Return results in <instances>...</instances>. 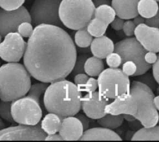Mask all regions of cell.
<instances>
[{"mask_svg": "<svg viewBox=\"0 0 159 142\" xmlns=\"http://www.w3.org/2000/svg\"><path fill=\"white\" fill-rule=\"evenodd\" d=\"M76 59L75 43L65 30L41 24L29 38L23 64L36 80L51 83L65 79L72 73Z\"/></svg>", "mask_w": 159, "mask_h": 142, "instance_id": "cell-1", "label": "cell"}, {"mask_svg": "<svg viewBox=\"0 0 159 142\" xmlns=\"http://www.w3.org/2000/svg\"><path fill=\"white\" fill-rule=\"evenodd\" d=\"M82 97L75 83L62 79L50 83L43 96V105L47 112L63 119L79 113L82 108Z\"/></svg>", "mask_w": 159, "mask_h": 142, "instance_id": "cell-2", "label": "cell"}, {"mask_svg": "<svg viewBox=\"0 0 159 142\" xmlns=\"http://www.w3.org/2000/svg\"><path fill=\"white\" fill-rule=\"evenodd\" d=\"M30 74L21 64L8 62L0 68V99L14 101L25 96L31 87Z\"/></svg>", "mask_w": 159, "mask_h": 142, "instance_id": "cell-3", "label": "cell"}, {"mask_svg": "<svg viewBox=\"0 0 159 142\" xmlns=\"http://www.w3.org/2000/svg\"><path fill=\"white\" fill-rule=\"evenodd\" d=\"M96 9L93 0H62L59 16L62 23L72 30L86 28Z\"/></svg>", "mask_w": 159, "mask_h": 142, "instance_id": "cell-4", "label": "cell"}, {"mask_svg": "<svg viewBox=\"0 0 159 142\" xmlns=\"http://www.w3.org/2000/svg\"><path fill=\"white\" fill-rule=\"evenodd\" d=\"M129 92L139 102V110L135 118L144 127H152L158 122L159 114L154 102V92L149 86L138 81L131 84Z\"/></svg>", "mask_w": 159, "mask_h": 142, "instance_id": "cell-5", "label": "cell"}, {"mask_svg": "<svg viewBox=\"0 0 159 142\" xmlns=\"http://www.w3.org/2000/svg\"><path fill=\"white\" fill-rule=\"evenodd\" d=\"M98 82L100 93L113 100L130 90L129 76L118 68L104 69L98 77Z\"/></svg>", "mask_w": 159, "mask_h": 142, "instance_id": "cell-6", "label": "cell"}, {"mask_svg": "<svg viewBox=\"0 0 159 142\" xmlns=\"http://www.w3.org/2000/svg\"><path fill=\"white\" fill-rule=\"evenodd\" d=\"M114 52L120 55L122 64L127 61H133L137 64V71L134 75V77L148 72L152 67V64H148L145 60L147 50L136 37L127 38L115 44Z\"/></svg>", "mask_w": 159, "mask_h": 142, "instance_id": "cell-7", "label": "cell"}, {"mask_svg": "<svg viewBox=\"0 0 159 142\" xmlns=\"http://www.w3.org/2000/svg\"><path fill=\"white\" fill-rule=\"evenodd\" d=\"M41 105L28 96L12 102V114L16 123L35 125L42 117Z\"/></svg>", "mask_w": 159, "mask_h": 142, "instance_id": "cell-8", "label": "cell"}, {"mask_svg": "<svg viewBox=\"0 0 159 142\" xmlns=\"http://www.w3.org/2000/svg\"><path fill=\"white\" fill-rule=\"evenodd\" d=\"M61 1L62 0H35L30 11L32 23L35 26L49 24L61 27L63 24L59 16Z\"/></svg>", "mask_w": 159, "mask_h": 142, "instance_id": "cell-9", "label": "cell"}, {"mask_svg": "<svg viewBox=\"0 0 159 142\" xmlns=\"http://www.w3.org/2000/svg\"><path fill=\"white\" fill-rule=\"evenodd\" d=\"M47 136V134L42 129L41 124H19L0 131L1 141H43Z\"/></svg>", "mask_w": 159, "mask_h": 142, "instance_id": "cell-10", "label": "cell"}, {"mask_svg": "<svg viewBox=\"0 0 159 142\" xmlns=\"http://www.w3.org/2000/svg\"><path fill=\"white\" fill-rule=\"evenodd\" d=\"M18 32L8 33L0 44V57L7 62H18L24 56L27 42Z\"/></svg>", "mask_w": 159, "mask_h": 142, "instance_id": "cell-11", "label": "cell"}, {"mask_svg": "<svg viewBox=\"0 0 159 142\" xmlns=\"http://www.w3.org/2000/svg\"><path fill=\"white\" fill-rule=\"evenodd\" d=\"M25 21L32 23L30 14L25 7L21 6L13 11L0 10V34L5 37L8 33L18 32V27Z\"/></svg>", "mask_w": 159, "mask_h": 142, "instance_id": "cell-12", "label": "cell"}, {"mask_svg": "<svg viewBox=\"0 0 159 142\" xmlns=\"http://www.w3.org/2000/svg\"><path fill=\"white\" fill-rule=\"evenodd\" d=\"M113 102V99L103 96L99 92L87 93L82 97V109L89 118L98 120L104 117L106 107Z\"/></svg>", "mask_w": 159, "mask_h": 142, "instance_id": "cell-13", "label": "cell"}, {"mask_svg": "<svg viewBox=\"0 0 159 142\" xmlns=\"http://www.w3.org/2000/svg\"><path fill=\"white\" fill-rule=\"evenodd\" d=\"M134 36L147 51L159 53V28L142 23L137 26Z\"/></svg>", "mask_w": 159, "mask_h": 142, "instance_id": "cell-14", "label": "cell"}, {"mask_svg": "<svg viewBox=\"0 0 159 142\" xmlns=\"http://www.w3.org/2000/svg\"><path fill=\"white\" fill-rule=\"evenodd\" d=\"M84 129L82 122L75 116L63 118L59 134L64 141L80 140Z\"/></svg>", "mask_w": 159, "mask_h": 142, "instance_id": "cell-15", "label": "cell"}, {"mask_svg": "<svg viewBox=\"0 0 159 142\" xmlns=\"http://www.w3.org/2000/svg\"><path fill=\"white\" fill-rule=\"evenodd\" d=\"M140 0H112V5L118 17L124 20L133 19L138 15Z\"/></svg>", "mask_w": 159, "mask_h": 142, "instance_id": "cell-16", "label": "cell"}, {"mask_svg": "<svg viewBox=\"0 0 159 142\" xmlns=\"http://www.w3.org/2000/svg\"><path fill=\"white\" fill-rule=\"evenodd\" d=\"M81 141H122V139L113 130L97 127L85 130Z\"/></svg>", "mask_w": 159, "mask_h": 142, "instance_id": "cell-17", "label": "cell"}, {"mask_svg": "<svg viewBox=\"0 0 159 142\" xmlns=\"http://www.w3.org/2000/svg\"><path fill=\"white\" fill-rule=\"evenodd\" d=\"M90 48L93 56L104 59L109 54L114 52L115 44L110 38L103 35L93 39Z\"/></svg>", "mask_w": 159, "mask_h": 142, "instance_id": "cell-18", "label": "cell"}, {"mask_svg": "<svg viewBox=\"0 0 159 142\" xmlns=\"http://www.w3.org/2000/svg\"><path fill=\"white\" fill-rule=\"evenodd\" d=\"M62 120V118L58 115L54 113H49L44 117L41 123V127L47 134V135H53L59 132Z\"/></svg>", "mask_w": 159, "mask_h": 142, "instance_id": "cell-19", "label": "cell"}, {"mask_svg": "<svg viewBox=\"0 0 159 142\" xmlns=\"http://www.w3.org/2000/svg\"><path fill=\"white\" fill-rule=\"evenodd\" d=\"M84 69L85 73L89 76L98 77L104 70V63L100 58L90 57L85 62Z\"/></svg>", "mask_w": 159, "mask_h": 142, "instance_id": "cell-20", "label": "cell"}, {"mask_svg": "<svg viewBox=\"0 0 159 142\" xmlns=\"http://www.w3.org/2000/svg\"><path fill=\"white\" fill-rule=\"evenodd\" d=\"M159 7L156 0H140L138 4L139 14L144 18H150L157 14Z\"/></svg>", "mask_w": 159, "mask_h": 142, "instance_id": "cell-21", "label": "cell"}, {"mask_svg": "<svg viewBox=\"0 0 159 142\" xmlns=\"http://www.w3.org/2000/svg\"><path fill=\"white\" fill-rule=\"evenodd\" d=\"M132 141H159V126L142 128L134 134Z\"/></svg>", "mask_w": 159, "mask_h": 142, "instance_id": "cell-22", "label": "cell"}, {"mask_svg": "<svg viewBox=\"0 0 159 142\" xmlns=\"http://www.w3.org/2000/svg\"><path fill=\"white\" fill-rule=\"evenodd\" d=\"M124 120L123 114L113 115L107 113L104 117L97 120V123L102 127L115 130L120 127Z\"/></svg>", "mask_w": 159, "mask_h": 142, "instance_id": "cell-23", "label": "cell"}, {"mask_svg": "<svg viewBox=\"0 0 159 142\" xmlns=\"http://www.w3.org/2000/svg\"><path fill=\"white\" fill-rule=\"evenodd\" d=\"M116 12L112 6L103 5L96 8L94 18L104 21L109 25L116 18Z\"/></svg>", "mask_w": 159, "mask_h": 142, "instance_id": "cell-24", "label": "cell"}, {"mask_svg": "<svg viewBox=\"0 0 159 142\" xmlns=\"http://www.w3.org/2000/svg\"><path fill=\"white\" fill-rule=\"evenodd\" d=\"M108 26L106 22L94 18L87 26V29L93 36L100 37L106 33Z\"/></svg>", "mask_w": 159, "mask_h": 142, "instance_id": "cell-25", "label": "cell"}, {"mask_svg": "<svg viewBox=\"0 0 159 142\" xmlns=\"http://www.w3.org/2000/svg\"><path fill=\"white\" fill-rule=\"evenodd\" d=\"M93 40V36L87 31V27L76 31L75 36V42L78 47L87 48L91 45Z\"/></svg>", "mask_w": 159, "mask_h": 142, "instance_id": "cell-26", "label": "cell"}, {"mask_svg": "<svg viewBox=\"0 0 159 142\" xmlns=\"http://www.w3.org/2000/svg\"><path fill=\"white\" fill-rule=\"evenodd\" d=\"M50 83H35L31 86V87L28 92L27 96L34 99L41 105V98L49 87Z\"/></svg>", "mask_w": 159, "mask_h": 142, "instance_id": "cell-27", "label": "cell"}, {"mask_svg": "<svg viewBox=\"0 0 159 142\" xmlns=\"http://www.w3.org/2000/svg\"><path fill=\"white\" fill-rule=\"evenodd\" d=\"M0 116L3 120L11 123H16L12 114V102L1 101V103H0Z\"/></svg>", "mask_w": 159, "mask_h": 142, "instance_id": "cell-28", "label": "cell"}, {"mask_svg": "<svg viewBox=\"0 0 159 142\" xmlns=\"http://www.w3.org/2000/svg\"><path fill=\"white\" fill-rule=\"evenodd\" d=\"M89 57H90V55L87 53L80 54L78 56H77L76 63L75 64L74 68L72 71V75L74 77H75V75L79 73H85V69H84V66H85L86 60Z\"/></svg>", "mask_w": 159, "mask_h": 142, "instance_id": "cell-29", "label": "cell"}, {"mask_svg": "<svg viewBox=\"0 0 159 142\" xmlns=\"http://www.w3.org/2000/svg\"><path fill=\"white\" fill-rule=\"evenodd\" d=\"M136 81L141 82L145 84L152 89L153 92L157 90V88L158 86V84L156 81L155 78L153 73H145L142 75H139V77L136 78Z\"/></svg>", "mask_w": 159, "mask_h": 142, "instance_id": "cell-30", "label": "cell"}, {"mask_svg": "<svg viewBox=\"0 0 159 142\" xmlns=\"http://www.w3.org/2000/svg\"><path fill=\"white\" fill-rule=\"evenodd\" d=\"M25 0H0V7L7 11H13L18 9L25 3Z\"/></svg>", "mask_w": 159, "mask_h": 142, "instance_id": "cell-31", "label": "cell"}, {"mask_svg": "<svg viewBox=\"0 0 159 142\" xmlns=\"http://www.w3.org/2000/svg\"><path fill=\"white\" fill-rule=\"evenodd\" d=\"M78 87L81 92H84L87 93H91L95 92L97 88H98V79H96L93 77H90L85 84L83 86H79Z\"/></svg>", "mask_w": 159, "mask_h": 142, "instance_id": "cell-32", "label": "cell"}, {"mask_svg": "<svg viewBox=\"0 0 159 142\" xmlns=\"http://www.w3.org/2000/svg\"><path fill=\"white\" fill-rule=\"evenodd\" d=\"M106 63L109 68H118L122 64V57L118 53L113 52L106 57Z\"/></svg>", "mask_w": 159, "mask_h": 142, "instance_id": "cell-33", "label": "cell"}, {"mask_svg": "<svg viewBox=\"0 0 159 142\" xmlns=\"http://www.w3.org/2000/svg\"><path fill=\"white\" fill-rule=\"evenodd\" d=\"M32 23L25 21L20 25L18 29V33L23 38H30L33 33V27L31 24Z\"/></svg>", "mask_w": 159, "mask_h": 142, "instance_id": "cell-34", "label": "cell"}, {"mask_svg": "<svg viewBox=\"0 0 159 142\" xmlns=\"http://www.w3.org/2000/svg\"><path fill=\"white\" fill-rule=\"evenodd\" d=\"M122 71L128 76H134L137 71V64L133 61H127L122 64Z\"/></svg>", "mask_w": 159, "mask_h": 142, "instance_id": "cell-35", "label": "cell"}, {"mask_svg": "<svg viewBox=\"0 0 159 142\" xmlns=\"http://www.w3.org/2000/svg\"><path fill=\"white\" fill-rule=\"evenodd\" d=\"M136 27L137 26L134 24L133 21L130 20H127L124 23L123 31L127 36H132L134 35V31Z\"/></svg>", "mask_w": 159, "mask_h": 142, "instance_id": "cell-36", "label": "cell"}, {"mask_svg": "<svg viewBox=\"0 0 159 142\" xmlns=\"http://www.w3.org/2000/svg\"><path fill=\"white\" fill-rule=\"evenodd\" d=\"M89 75L85 73H79L76 75H75V78H74V81L75 83L78 86H83L85 84L87 81L89 80Z\"/></svg>", "mask_w": 159, "mask_h": 142, "instance_id": "cell-37", "label": "cell"}, {"mask_svg": "<svg viewBox=\"0 0 159 142\" xmlns=\"http://www.w3.org/2000/svg\"><path fill=\"white\" fill-rule=\"evenodd\" d=\"M124 23L125 21L124 19H122L119 17H116L111 23V26L115 31H120L123 30Z\"/></svg>", "mask_w": 159, "mask_h": 142, "instance_id": "cell-38", "label": "cell"}, {"mask_svg": "<svg viewBox=\"0 0 159 142\" xmlns=\"http://www.w3.org/2000/svg\"><path fill=\"white\" fill-rule=\"evenodd\" d=\"M145 23L148 26L153 27H159V9L158 12L153 17L147 18L145 21Z\"/></svg>", "mask_w": 159, "mask_h": 142, "instance_id": "cell-39", "label": "cell"}, {"mask_svg": "<svg viewBox=\"0 0 159 142\" xmlns=\"http://www.w3.org/2000/svg\"><path fill=\"white\" fill-rule=\"evenodd\" d=\"M157 53L153 51H148L145 55V60L147 63L149 64H153L156 62L158 59V55Z\"/></svg>", "mask_w": 159, "mask_h": 142, "instance_id": "cell-40", "label": "cell"}, {"mask_svg": "<svg viewBox=\"0 0 159 142\" xmlns=\"http://www.w3.org/2000/svg\"><path fill=\"white\" fill-rule=\"evenodd\" d=\"M75 117H76L78 119L80 120L83 125V127H84V131L87 130V129H89V118L87 117L86 115H84L82 114H77Z\"/></svg>", "mask_w": 159, "mask_h": 142, "instance_id": "cell-41", "label": "cell"}, {"mask_svg": "<svg viewBox=\"0 0 159 142\" xmlns=\"http://www.w3.org/2000/svg\"><path fill=\"white\" fill-rule=\"evenodd\" d=\"M152 69H153V74L154 75V77L155 78L156 81L159 84V54L158 55L157 60L152 66Z\"/></svg>", "mask_w": 159, "mask_h": 142, "instance_id": "cell-42", "label": "cell"}, {"mask_svg": "<svg viewBox=\"0 0 159 142\" xmlns=\"http://www.w3.org/2000/svg\"><path fill=\"white\" fill-rule=\"evenodd\" d=\"M45 141H64L63 138L61 137V136L60 135H57L56 134H53V135H47V136L45 138Z\"/></svg>", "mask_w": 159, "mask_h": 142, "instance_id": "cell-43", "label": "cell"}, {"mask_svg": "<svg viewBox=\"0 0 159 142\" xmlns=\"http://www.w3.org/2000/svg\"><path fill=\"white\" fill-rule=\"evenodd\" d=\"M129 127L132 129H133V130H140V129H142L141 127H142V126H143L142 125L141 122L139 120H135L133 121L129 122Z\"/></svg>", "mask_w": 159, "mask_h": 142, "instance_id": "cell-44", "label": "cell"}, {"mask_svg": "<svg viewBox=\"0 0 159 142\" xmlns=\"http://www.w3.org/2000/svg\"><path fill=\"white\" fill-rule=\"evenodd\" d=\"M93 2L96 8L103 5H108L111 6L112 5V2L111 0H93Z\"/></svg>", "mask_w": 159, "mask_h": 142, "instance_id": "cell-45", "label": "cell"}, {"mask_svg": "<svg viewBox=\"0 0 159 142\" xmlns=\"http://www.w3.org/2000/svg\"><path fill=\"white\" fill-rule=\"evenodd\" d=\"M145 21H146L145 18L144 17H142L140 15V16L138 15L137 17L133 18V21L134 23V24L137 26H138L140 24H142V23H145Z\"/></svg>", "mask_w": 159, "mask_h": 142, "instance_id": "cell-46", "label": "cell"}, {"mask_svg": "<svg viewBox=\"0 0 159 142\" xmlns=\"http://www.w3.org/2000/svg\"><path fill=\"white\" fill-rule=\"evenodd\" d=\"M124 116V120H125L126 121H128V122H131V121H133L135 120H137L133 115L131 114H123Z\"/></svg>", "mask_w": 159, "mask_h": 142, "instance_id": "cell-47", "label": "cell"}, {"mask_svg": "<svg viewBox=\"0 0 159 142\" xmlns=\"http://www.w3.org/2000/svg\"><path fill=\"white\" fill-rule=\"evenodd\" d=\"M134 133H135V132H132V131H128V132L126 133V136H125L126 140H131V139H132V138H133V136Z\"/></svg>", "mask_w": 159, "mask_h": 142, "instance_id": "cell-48", "label": "cell"}, {"mask_svg": "<svg viewBox=\"0 0 159 142\" xmlns=\"http://www.w3.org/2000/svg\"><path fill=\"white\" fill-rule=\"evenodd\" d=\"M154 102H155V105L156 106L157 109L159 111V96H157L155 97Z\"/></svg>", "mask_w": 159, "mask_h": 142, "instance_id": "cell-49", "label": "cell"}, {"mask_svg": "<svg viewBox=\"0 0 159 142\" xmlns=\"http://www.w3.org/2000/svg\"><path fill=\"white\" fill-rule=\"evenodd\" d=\"M156 93H157V96H159V85H158V86L157 88V90H156Z\"/></svg>", "mask_w": 159, "mask_h": 142, "instance_id": "cell-50", "label": "cell"}, {"mask_svg": "<svg viewBox=\"0 0 159 142\" xmlns=\"http://www.w3.org/2000/svg\"><path fill=\"white\" fill-rule=\"evenodd\" d=\"M156 1H157V2H159V0H156Z\"/></svg>", "mask_w": 159, "mask_h": 142, "instance_id": "cell-51", "label": "cell"}, {"mask_svg": "<svg viewBox=\"0 0 159 142\" xmlns=\"http://www.w3.org/2000/svg\"><path fill=\"white\" fill-rule=\"evenodd\" d=\"M158 124L159 125V119H158Z\"/></svg>", "mask_w": 159, "mask_h": 142, "instance_id": "cell-52", "label": "cell"}, {"mask_svg": "<svg viewBox=\"0 0 159 142\" xmlns=\"http://www.w3.org/2000/svg\"><path fill=\"white\" fill-rule=\"evenodd\" d=\"M158 28H159V27H158Z\"/></svg>", "mask_w": 159, "mask_h": 142, "instance_id": "cell-53", "label": "cell"}]
</instances>
